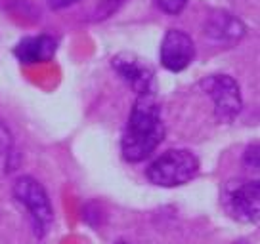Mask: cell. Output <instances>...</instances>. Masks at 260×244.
Masks as SVG:
<instances>
[{"label": "cell", "mask_w": 260, "mask_h": 244, "mask_svg": "<svg viewBox=\"0 0 260 244\" xmlns=\"http://www.w3.org/2000/svg\"><path fill=\"white\" fill-rule=\"evenodd\" d=\"M117 244H128V242H117Z\"/></svg>", "instance_id": "obj_12"}, {"label": "cell", "mask_w": 260, "mask_h": 244, "mask_svg": "<svg viewBox=\"0 0 260 244\" xmlns=\"http://www.w3.org/2000/svg\"><path fill=\"white\" fill-rule=\"evenodd\" d=\"M199 160L187 149H171L147 168V179L159 187H178L197 176Z\"/></svg>", "instance_id": "obj_2"}, {"label": "cell", "mask_w": 260, "mask_h": 244, "mask_svg": "<svg viewBox=\"0 0 260 244\" xmlns=\"http://www.w3.org/2000/svg\"><path fill=\"white\" fill-rule=\"evenodd\" d=\"M77 0H48L50 8L54 10H61V8H67V6H71V4H75Z\"/></svg>", "instance_id": "obj_11"}, {"label": "cell", "mask_w": 260, "mask_h": 244, "mask_svg": "<svg viewBox=\"0 0 260 244\" xmlns=\"http://www.w3.org/2000/svg\"><path fill=\"white\" fill-rule=\"evenodd\" d=\"M157 8L162 10L165 14H171V16H178L182 10L186 8L187 0H155Z\"/></svg>", "instance_id": "obj_10"}, {"label": "cell", "mask_w": 260, "mask_h": 244, "mask_svg": "<svg viewBox=\"0 0 260 244\" xmlns=\"http://www.w3.org/2000/svg\"><path fill=\"white\" fill-rule=\"evenodd\" d=\"M111 67H113L115 73L119 74L138 96H142V94H153L155 73L151 65L146 63L142 57H138L136 54L122 52V54H117L111 59Z\"/></svg>", "instance_id": "obj_6"}, {"label": "cell", "mask_w": 260, "mask_h": 244, "mask_svg": "<svg viewBox=\"0 0 260 244\" xmlns=\"http://www.w3.org/2000/svg\"><path fill=\"white\" fill-rule=\"evenodd\" d=\"M224 206L228 214L243 223H256L260 212V185L251 179L232 181L224 191Z\"/></svg>", "instance_id": "obj_4"}, {"label": "cell", "mask_w": 260, "mask_h": 244, "mask_svg": "<svg viewBox=\"0 0 260 244\" xmlns=\"http://www.w3.org/2000/svg\"><path fill=\"white\" fill-rule=\"evenodd\" d=\"M14 196L17 198V202H21L27 208L35 221L37 233L42 235L54 220V212H52V204H50L46 189L31 176H21L14 183Z\"/></svg>", "instance_id": "obj_3"}, {"label": "cell", "mask_w": 260, "mask_h": 244, "mask_svg": "<svg viewBox=\"0 0 260 244\" xmlns=\"http://www.w3.org/2000/svg\"><path fill=\"white\" fill-rule=\"evenodd\" d=\"M165 139V124L161 107L155 94H142L136 98L128 122L121 139L122 156L128 162H142L161 145Z\"/></svg>", "instance_id": "obj_1"}, {"label": "cell", "mask_w": 260, "mask_h": 244, "mask_svg": "<svg viewBox=\"0 0 260 244\" xmlns=\"http://www.w3.org/2000/svg\"><path fill=\"white\" fill-rule=\"evenodd\" d=\"M203 88L207 96L214 103V114L218 122H232L241 111V92L232 76L228 74H214L203 80Z\"/></svg>", "instance_id": "obj_5"}, {"label": "cell", "mask_w": 260, "mask_h": 244, "mask_svg": "<svg viewBox=\"0 0 260 244\" xmlns=\"http://www.w3.org/2000/svg\"><path fill=\"white\" fill-rule=\"evenodd\" d=\"M161 63L172 73L184 71L195 57V44L191 36L180 29H169L161 42Z\"/></svg>", "instance_id": "obj_7"}, {"label": "cell", "mask_w": 260, "mask_h": 244, "mask_svg": "<svg viewBox=\"0 0 260 244\" xmlns=\"http://www.w3.org/2000/svg\"><path fill=\"white\" fill-rule=\"evenodd\" d=\"M205 34L216 42H234L245 34V25L228 12H212L205 21Z\"/></svg>", "instance_id": "obj_8"}, {"label": "cell", "mask_w": 260, "mask_h": 244, "mask_svg": "<svg viewBox=\"0 0 260 244\" xmlns=\"http://www.w3.org/2000/svg\"><path fill=\"white\" fill-rule=\"evenodd\" d=\"M56 40L48 34H39V36H27L19 40L14 54L21 63H44L50 61L56 54Z\"/></svg>", "instance_id": "obj_9"}]
</instances>
